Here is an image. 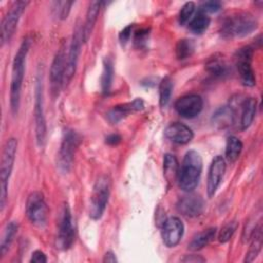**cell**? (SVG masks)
I'll return each mask as SVG.
<instances>
[{"instance_id":"1","label":"cell","mask_w":263,"mask_h":263,"mask_svg":"<svg viewBox=\"0 0 263 263\" xmlns=\"http://www.w3.org/2000/svg\"><path fill=\"white\" fill-rule=\"evenodd\" d=\"M30 45H31V40L29 38H25L22 41L12 62L9 104H10V110L13 115L17 114L18 108H20L21 90H22L25 68H26V61H27V55L29 52Z\"/></svg>"},{"instance_id":"2","label":"cell","mask_w":263,"mask_h":263,"mask_svg":"<svg viewBox=\"0 0 263 263\" xmlns=\"http://www.w3.org/2000/svg\"><path fill=\"white\" fill-rule=\"evenodd\" d=\"M202 172V158L200 154L195 150H189L186 152L182 164L179 167L178 183L183 191H193L200 180Z\"/></svg>"},{"instance_id":"3","label":"cell","mask_w":263,"mask_h":263,"mask_svg":"<svg viewBox=\"0 0 263 263\" xmlns=\"http://www.w3.org/2000/svg\"><path fill=\"white\" fill-rule=\"evenodd\" d=\"M258 28V21L250 12H235L224 18L221 24V35L224 38H241Z\"/></svg>"},{"instance_id":"4","label":"cell","mask_w":263,"mask_h":263,"mask_svg":"<svg viewBox=\"0 0 263 263\" xmlns=\"http://www.w3.org/2000/svg\"><path fill=\"white\" fill-rule=\"evenodd\" d=\"M16 150H17V140L14 138H9L3 146L1 162H0V210L1 212L4 210L6 199H7L8 182L14 165Z\"/></svg>"},{"instance_id":"5","label":"cell","mask_w":263,"mask_h":263,"mask_svg":"<svg viewBox=\"0 0 263 263\" xmlns=\"http://www.w3.org/2000/svg\"><path fill=\"white\" fill-rule=\"evenodd\" d=\"M81 142V137L79 134L73 129H67L64 133L62 143L59 149L58 158H57V165L58 168L67 174L73 163L75 152Z\"/></svg>"},{"instance_id":"6","label":"cell","mask_w":263,"mask_h":263,"mask_svg":"<svg viewBox=\"0 0 263 263\" xmlns=\"http://www.w3.org/2000/svg\"><path fill=\"white\" fill-rule=\"evenodd\" d=\"M110 196V179L103 175L96 181L89 202V217L99 220L103 216Z\"/></svg>"},{"instance_id":"7","label":"cell","mask_w":263,"mask_h":263,"mask_svg":"<svg viewBox=\"0 0 263 263\" xmlns=\"http://www.w3.org/2000/svg\"><path fill=\"white\" fill-rule=\"evenodd\" d=\"M34 120L35 135L37 145L42 148L46 139V120L43 109V81L42 75H37L35 83V102H34Z\"/></svg>"},{"instance_id":"8","label":"cell","mask_w":263,"mask_h":263,"mask_svg":"<svg viewBox=\"0 0 263 263\" xmlns=\"http://www.w3.org/2000/svg\"><path fill=\"white\" fill-rule=\"evenodd\" d=\"M26 214L30 222L35 226L43 227L46 224L48 208L40 191H33L29 194L26 202Z\"/></svg>"},{"instance_id":"9","label":"cell","mask_w":263,"mask_h":263,"mask_svg":"<svg viewBox=\"0 0 263 263\" xmlns=\"http://www.w3.org/2000/svg\"><path fill=\"white\" fill-rule=\"evenodd\" d=\"M254 49L251 46H243L239 48L234 54L235 66L239 74L241 83L245 86H254L256 84L255 72L252 68V60Z\"/></svg>"},{"instance_id":"10","label":"cell","mask_w":263,"mask_h":263,"mask_svg":"<svg viewBox=\"0 0 263 263\" xmlns=\"http://www.w3.org/2000/svg\"><path fill=\"white\" fill-rule=\"evenodd\" d=\"M75 236V229L71 210L68 203H64L61 209L59 218V230L57 245L61 250H68L71 248Z\"/></svg>"},{"instance_id":"11","label":"cell","mask_w":263,"mask_h":263,"mask_svg":"<svg viewBox=\"0 0 263 263\" xmlns=\"http://www.w3.org/2000/svg\"><path fill=\"white\" fill-rule=\"evenodd\" d=\"M28 1H14L1 23V44L4 45L6 42H9L14 31L17 27V23L21 18V15L28 6Z\"/></svg>"},{"instance_id":"12","label":"cell","mask_w":263,"mask_h":263,"mask_svg":"<svg viewBox=\"0 0 263 263\" xmlns=\"http://www.w3.org/2000/svg\"><path fill=\"white\" fill-rule=\"evenodd\" d=\"M83 42L82 39V27L77 24L73 31V36L66 61V69H65V77H64V85L69 84L71 79L73 78L76 68H77V63H78V58L80 54V48L81 44Z\"/></svg>"},{"instance_id":"13","label":"cell","mask_w":263,"mask_h":263,"mask_svg":"<svg viewBox=\"0 0 263 263\" xmlns=\"http://www.w3.org/2000/svg\"><path fill=\"white\" fill-rule=\"evenodd\" d=\"M66 54L64 47H61L55 53L49 71L50 90L53 98L59 96L61 87L64 85L65 69H66Z\"/></svg>"},{"instance_id":"14","label":"cell","mask_w":263,"mask_h":263,"mask_svg":"<svg viewBox=\"0 0 263 263\" xmlns=\"http://www.w3.org/2000/svg\"><path fill=\"white\" fill-rule=\"evenodd\" d=\"M184 234V224L178 217H170L162 222L161 238L167 248L176 247Z\"/></svg>"},{"instance_id":"15","label":"cell","mask_w":263,"mask_h":263,"mask_svg":"<svg viewBox=\"0 0 263 263\" xmlns=\"http://www.w3.org/2000/svg\"><path fill=\"white\" fill-rule=\"evenodd\" d=\"M203 101L199 95L190 93L183 96L175 103V109L184 118H194L202 110Z\"/></svg>"},{"instance_id":"16","label":"cell","mask_w":263,"mask_h":263,"mask_svg":"<svg viewBox=\"0 0 263 263\" xmlns=\"http://www.w3.org/2000/svg\"><path fill=\"white\" fill-rule=\"evenodd\" d=\"M226 171V161L224 157L221 155L215 156V158L212 160L209 173H208V179H206V192L209 197H213L219 188L224 174Z\"/></svg>"},{"instance_id":"17","label":"cell","mask_w":263,"mask_h":263,"mask_svg":"<svg viewBox=\"0 0 263 263\" xmlns=\"http://www.w3.org/2000/svg\"><path fill=\"white\" fill-rule=\"evenodd\" d=\"M204 208L203 199L196 194H189L182 197L177 203V210L183 216L193 218L199 216Z\"/></svg>"},{"instance_id":"18","label":"cell","mask_w":263,"mask_h":263,"mask_svg":"<svg viewBox=\"0 0 263 263\" xmlns=\"http://www.w3.org/2000/svg\"><path fill=\"white\" fill-rule=\"evenodd\" d=\"M164 136L176 144L185 145L191 142L194 135L188 125L181 122H173L165 127Z\"/></svg>"},{"instance_id":"19","label":"cell","mask_w":263,"mask_h":263,"mask_svg":"<svg viewBox=\"0 0 263 263\" xmlns=\"http://www.w3.org/2000/svg\"><path fill=\"white\" fill-rule=\"evenodd\" d=\"M144 108V102L141 99H136L133 102L120 104L114 106L108 113L107 118L110 123L115 124L119 122L121 119L126 117L128 114L137 111H141Z\"/></svg>"},{"instance_id":"20","label":"cell","mask_w":263,"mask_h":263,"mask_svg":"<svg viewBox=\"0 0 263 263\" xmlns=\"http://www.w3.org/2000/svg\"><path fill=\"white\" fill-rule=\"evenodd\" d=\"M101 6H102L101 1H91L88 5L87 11H86V16H85V22L82 27V39H83L84 43L88 41V39L91 35L95 24L98 20L99 13H100Z\"/></svg>"},{"instance_id":"21","label":"cell","mask_w":263,"mask_h":263,"mask_svg":"<svg viewBox=\"0 0 263 263\" xmlns=\"http://www.w3.org/2000/svg\"><path fill=\"white\" fill-rule=\"evenodd\" d=\"M234 115H235V112L231 106L220 107L213 114V117H212L213 124L220 129L227 128L233 124L234 117H235Z\"/></svg>"},{"instance_id":"22","label":"cell","mask_w":263,"mask_h":263,"mask_svg":"<svg viewBox=\"0 0 263 263\" xmlns=\"http://www.w3.org/2000/svg\"><path fill=\"white\" fill-rule=\"evenodd\" d=\"M257 109V101L255 98H247L241 103V113H240V120L239 125L240 129L245 130L250 127L252 124Z\"/></svg>"},{"instance_id":"23","label":"cell","mask_w":263,"mask_h":263,"mask_svg":"<svg viewBox=\"0 0 263 263\" xmlns=\"http://www.w3.org/2000/svg\"><path fill=\"white\" fill-rule=\"evenodd\" d=\"M216 234H217L216 227H211L198 232L192 237L191 241L188 243V249L191 251H198L203 249L212 240H214V238L216 237Z\"/></svg>"},{"instance_id":"24","label":"cell","mask_w":263,"mask_h":263,"mask_svg":"<svg viewBox=\"0 0 263 263\" xmlns=\"http://www.w3.org/2000/svg\"><path fill=\"white\" fill-rule=\"evenodd\" d=\"M179 162L175 155L166 153L163 156V176L167 183H174L178 180Z\"/></svg>"},{"instance_id":"25","label":"cell","mask_w":263,"mask_h":263,"mask_svg":"<svg viewBox=\"0 0 263 263\" xmlns=\"http://www.w3.org/2000/svg\"><path fill=\"white\" fill-rule=\"evenodd\" d=\"M262 243H263V234H262V227L259 225L254 229L252 240L250 243L249 251L246 255L245 262H252L254 261L257 256L259 255L261 249H262Z\"/></svg>"},{"instance_id":"26","label":"cell","mask_w":263,"mask_h":263,"mask_svg":"<svg viewBox=\"0 0 263 263\" xmlns=\"http://www.w3.org/2000/svg\"><path fill=\"white\" fill-rule=\"evenodd\" d=\"M114 76V69H113V63L109 58H105L103 62V72L101 77V87L103 93H108L112 86Z\"/></svg>"},{"instance_id":"27","label":"cell","mask_w":263,"mask_h":263,"mask_svg":"<svg viewBox=\"0 0 263 263\" xmlns=\"http://www.w3.org/2000/svg\"><path fill=\"white\" fill-rule=\"evenodd\" d=\"M205 70L215 77H222L227 74V64L221 57L214 55L205 64Z\"/></svg>"},{"instance_id":"28","label":"cell","mask_w":263,"mask_h":263,"mask_svg":"<svg viewBox=\"0 0 263 263\" xmlns=\"http://www.w3.org/2000/svg\"><path fill=\"white\" fill-rule=\"evenodd\" d=\"M211 23L210 17L206 13L198 10L196 15L189 22L188 28L194 34H202L209 28Z\"/></svg>"},{"instance_id":"29","label":"cell","mask_w":263,"mask_h":263,"mask_svg":"<svg viewBox=\"0 0 263 263\" xmlns=\"http://www.w3.org/2000/svg\"><path fill=\"white\" fill-rule=\"evenodd\" d=\"M242 150V143L241 141L234 136H230L226 142L225 148V156L230 162H234L240 155Z\"/></svg>"},{"instance_id":"30","label":"cell","mask_w":263,"mask_h":263,"mask_svg":"<svg viewBox=\"0 0 263 263\" xmlns=\"http://www.w3.org/2000/svg\"><path fill=\"white\" fill-rule=\"evenodd\" d=\"M17 229H18V224L15 221H11L6 225L3 235H2L1 245H0L2 256H4L5 253L8 251V249L17 232Z\"/></svg>"},{"instance_id":"31","label":"cell","mask_w":263,"mask_h":263,"mask_svg":"<svg viewBox=\"0 0 263 263\" xmlns=\"http://www.w3.org/2000/svg\"><path fill=\"white\" fill-rule=\"evenodd\" d=\"M195 49V43L191 39H180L176 44V57L178 60H185L192 55Z\"/></svg>"},{"instance_id":"32","label":"cell","mask_w":263,"mask_h":263,"mask_svg":"<svg viewBox=\"0 0 263 263\" xmlns=\"http://www.w3.org/2000/svg\"><path fill=\"white\" fill-rule=\"evenodd\" d=\"M173 88H174V83L173 80L166 76L164 77L159 84V104L161 107H165L170 101H171V97H172V92H173Z\"/></svg>"},{"instance_id":"33","label":"cell","mask_w":263,"mask_h":263,"mask_svg":"<svg viewBox=\"0 0 263 263\" xmlns=\"http://www.w3.org/2000/svg\"><path fill=\"white\" fill-rule=\"evenodd\" d=\"M237 226H238V224L236 221H231V222H228L227 224H225L219 232V235H218L219 241L222 243L229 241L231 239L232 235L234 234Z\"/></svg>"},{"instance_id":"34","label":"cell","mask_w":263,"mask_h":263,"mask_svg":"<svg viewBox=\"0 0 263 263\" xmlns=\"http://www.w3.org/2000/svg\"><path fill=\"white\" fill-rule=\"evenodd\" d=\"M194 9H195V3L192 2V1H189V2H186L180 12H179V16H178V20H179V24L181 26H184L186 25L190 18L192 17V14L194 12Z\"/></svg>"},{"instance_id":"35","label":"cell","mask_w":263,"mask_h":263,"mask_svg":"<svg viewBox=\"0 0 263 263\" xmlns=\"http://www.w3.org/2000/svg\"><path fill=\"white\" fill-rule=\"evenodd\" d=\"M74 4L73 1H58L53 3V10L55 15L60 20H66L70 13L71 6Z\"/></svg>"},{"instance_id":"36","label":"cell","mask_w":263,"mask_h":263,"mask_svg":"<svg viewBox=\"0 0 263 263\" xmlns=\"http://www.w3.org/2000/svg\"><path fill=\"white\" fill-rule=\"evenodd\" d=\"M149 39V29H140L135 33L134 44L138 48H144Z\"/></svg>"},{"instance_id":"37","label":"cell","mask_w":263,"mask_h":263,"mask_svg":"<svg viewBox=\"0 0 263 263\" xmlns=\"http://www.w3.org/2000/svg\"><path fill=\"white\" fill-rule=\"evenodd\" d=\"M221 6L222 4L219 1H205L200 5L199 10L204 13H214L219 11L221 9Z\"/></svg>"},{"instance_id":"38","label":"cell","mask_w":263,"mask_h":263,"mask_svg":"<svg viewBox=\"0 0 263 263\" xmlns=\"http://www.w3.org/2000/svg\"><path fill=\"white\" fill-rule=\"evenodd\" d=\"M133 25L132 24H129V25H127L125 28H123L121 31H120V33H119V40H120V42H121V44H126L127 42H128V40H129V38H130V36H132V31H133Z\"/></svg>"},{"instance_id":"39","label":"cell","mask_w":263,"mask_h":263,"mask_svg":"<svg viewBox=\"0 0 263 263\" xmlns=\"http://www.w3.org/2000/svg\"><path fill=\"white\" fill-rule=\"evenodd\" d=\"M30 262H33V263H45L47 262V258L45 256V254L42 252V251H35L33 252L32 256H31V259H30Z\"/></svg>"},{"instance_id":"40","label":"cell","mask_w":263,"mask_h":263,"mask_svg":"<svg viewBox=\"0 0 263 263\" xmlns=\"http://www.w3.org/2000/svg\"><path fill=\"white\" fill-rule=\"evenodd\" d=\"M182 262H189V263H197V262H204L205 259L198 255H186L182 260Z\"/></svg>"},{"instance_id":"41","label":"cell","mask_w":263,"mask_h":263,"mask_svg":"<svg viewBox=\"0 0 263 263\" xmlns=\"http://www.w3.org/2000/svg\"><path fill=\"white\" fill-rule=\"evenodd\" d=\"M121 142V137L117 134H112V135H109L108 137H106V144L108 145H111V146H114V145H117Z\"/></svg>"},{"instance_id":"42","label":"cell","mask_w":263,"mask_h":263,"mask_svg":"<svg viewBox=\"0 0 263 263\" xmlns=\"http://www.w3.org/2000/svg\"><path fill=\"white\" fill-rule=\"evenodd\" d=\"M103 261L104 262H108V263H115V262H117V258H116V256H115V254L113 252L109 251V252H107L105 254Z\"/></svg>"}]
</instances>
